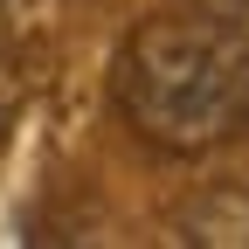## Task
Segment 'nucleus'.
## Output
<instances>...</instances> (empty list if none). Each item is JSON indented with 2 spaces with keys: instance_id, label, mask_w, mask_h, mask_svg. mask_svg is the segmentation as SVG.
I'll use <instances>...</instances> for the list:
<instances>
[{
  "instance_id": "obj_5",
  "label": "nucleus",
  "mask_w": 249,
  "mask_h": 249,
  "mask_svg": "<svg viewBox=\"0 0 249 249\" xmlns=\"http://www.w3.org/2000/svg\"><path fill=\"white\" fill-rule=\"evenodd\" d=\"M0 7H7V0H0Z\"/></svg>"
},
{
  "instance_id": "obj_3",
  "label": "nucleus",
  "mask_w": 249,
  "mask_h": 249,
  "mask_svg": "<svg viewBox=\"0 0 249 249\" xmlns=\"http://www.w3.org/2000/svg\"><path fill=\"white\" fill-rule=\"evenodd\" d=\"M201 14L222 21V28H235V35H249V0H201Z\"/></svg>"
},
{
  "instance_id": "obj_4",
  "label": "nucleus",
  "mask_w": 249,
  "mask_h": 249,
  "mask_svg": "<svg viewBox=\"0 0 249 249\" xmlns=\"http://www.w3.org/2000/svg\"><path fill=\"white\" fill-rule=\"evenodd\" d=\"M0 139H7V111H0Z\"/></svg>"
},
{
  "instance_id": "obj_1",
  "label": "nucleus",
  "mask_w": 249,
  "mask_h": 249,
  "mask_svg": "<svg viewBox=\"0 0 249 249\" xmlns=\"http://www.w3.org/2000/svg\"><path fill=\"white\" fill-rule=\"evenodd\" d=\"M124 124L160 152H208L249 124V35L222 21H145L124 42L118 70Z\"/></svg>"
},
{
  "instance_id": "obj_2",
  "label": "nucleus",
  "mask_w": 249,
  "mask_h": 249,
  "mask_svg": "<svg viewBox=\"0 0 249 249\" xmlns=\"http://www.w3.org/2000/svg\"><path fill=\"white\" fill-rule=\"evenodd\" d=\"M180 242L201 249H249V187H214L180 214Z\"/></svg>"
}]
</instances>
